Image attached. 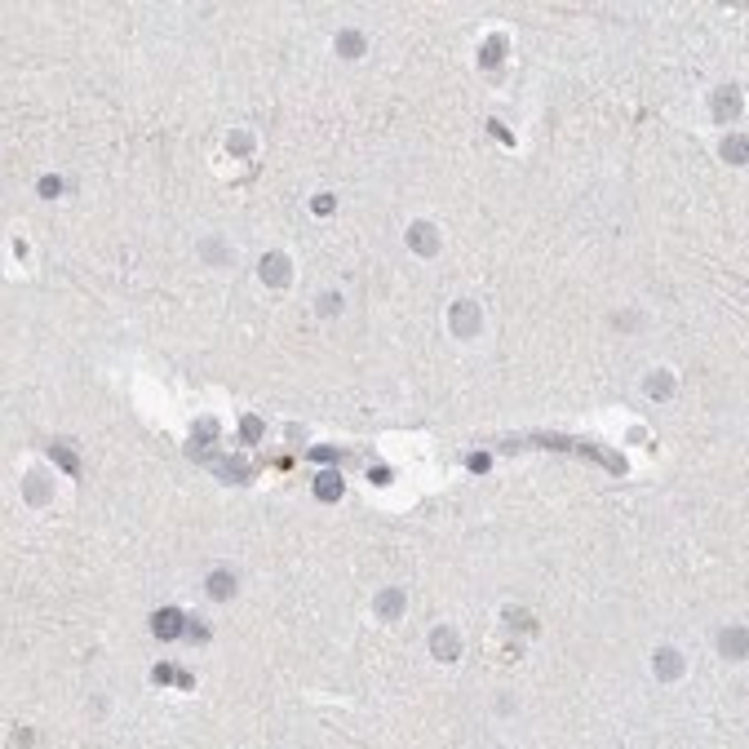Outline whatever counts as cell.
Returning <instances> with one entry per match:
<instances>
[{
	"instance_id": "6da1fadb",
	"label": "cell",
	"mask_w": 749,
	"mask_h": 749,
	"mask_svg": "<svg viewBox=\"0 0 749 749\" xmlns=\"http://www.w3.org/2000/svg\"><path fill=\"white\" fill-rule=\"evenodd\" d=\"M448 324H452V333L462 337V342H470V337H479V329H483V310L475 306V301H457Z\"/></svg>"
},
{
	"instance_id": "7a4b0ae2",
	"label": "cell",
	"mask_w": 749,
	"mask_h": 749,
	"mask_svg": "<svg viewBox=\"0 0 749 749\" xmlns=\"http://www.w3.org/2000/svg\"><path fill=\"white\" fill-rule=\"evenodd\" d=\"M151 634L164 638V643H168V638H182V634H187V616L178 612V608H160V612L151 616Z\"/></svg>"
},
{
	"instance_id": "3957f363",
	"label": "cell",
	"mask_w": 749,
	"mask_h": 749,
	"mask_svg": "<svg viewBox=\"0 0 749 749\" xmlns=\"http://www.w3.org/2000/svg\"><path fill=\"white\" fill-rule=\"evenodd\" d=\"M408 249L434 258V253H439V231H434L430 222H413V226H408Z\"/></svg>"
},
{
	"instance_id": "277c9868",
	"label": "cell",
	"mask_w": 749,
	"mask_h": 749,
	"mask_svg": "<svg viewBox=\"0 0 749 749\" xmlns=\"http://www.w3.org/2000/svg\"><path fill=\"white\" fill-rule=\"evenodd\" d=\"M430 652H434V661H457L462 656V638H457L448 625H439V630L430 634Z\"/></svg>"
},
{
	"instance_id": "5b68a950",
	"label": "cell",
	"mask_w": 749,
	"mask_h": 749,
	"mask_svg": "<svg viewBox=\"0 0 749 749\" xmlns=\"http://www.w3.org/2000/svg\"><path fill=\"white\" fill-rule=\"evenodd\" d=\"M404 608H408L404 590H381V594H377V616H381V621H400Z\"/></svg>"
},
{
	"instance_id": "8992f818",
	"label": "cell",
	"mask_w": 749,
	"mask_h": 749,
	"mask_svg": "<svg viewBox=\"0 0 749 749\" xmlns=\"http://www.w3.org/2000/svg\"><path fill=\"white\" fill-rule=\"evenodd\" d=\"M258 271H262V280L275 284V288H284V284H288V258H284V253H267Z\"/></svg>"
},
{
	"instance_id": "52a82bcc",
	"label": "cell",
	"mask_w": 749,
	"mask_h": 749,
	"mask_svg": "<svg viewBox=\"0 0 749 749\" xmlns=\"http://www.w3.org/2000/svg\"><path fill=\"white\" fill-rule=\"evenodd\" d=\"M736 111H741V93H736L732 84L714 89V120H732Z\"/></svg>"
},
{
	"instance_id": "ba28073f",
	"label": "cell",
	"mask_w": 749,
	"mask_h": 749,
	"mask_svg": "<svg viewBox=\"0 0 749 749\" xmlns=\"http://www.w3.org/2000/svg\"><path fill=\"white\" fill-rule=\"evenodd\" d=\"M683 674V656L674 647H661L656 652V679H679Z\"/></svg>"
},
{
	"instance_id": "9c48e42d",
	"label": "cell",
	"mask_w": 749,
	"mask_h": 749,
	"mask_svg": "<svg viewBox=\"0 0 749 749\" xmlns=\"http://www.w3.org/2000/svg\"><path fill=\"white\" fill-rule=\"evenodd\" d=\"M718 647H723V656H732V661H745V630H741V625H732V630H723Z\"/></svg>"
},
{
	"instance_id": "30bf717a",
	"label": "cell",
	"mask_w": 749,
	"mask_h": 749,
	"mask_svg": "<svg viewBox=\"0 0 749 749\" xmlns=\"http://www.w3.org/2000/svg\"><path fill=\"white\" fill-rule=\"evenodd\" d=\"M315 497L320 501H337V497H342V475H337V470H324V475L315 479Z\"/></svg>"
},
{
	"instance_id": "8fae6325",
	"label": "cell",
	"mask_w": 749,
	"mask_h": 749,
	"mask_svg": "<svg viewBox=\"0 0 749 749\" xmlns=\"http://www.w3.org/2000/svg\"><path fill=\"white\" fill-rule=\"evenodd\" d=\"M364 49H368V40L359 31H342V36H337V54H342V58H364Z\"/></svg>"
},
{
	"instance_id": "7c38bea8",
	"label": "cell",
	"mask_w": 749,
	"mask_h": 749,
	"mask_svg": "<svg viewBox=\"0 0 749 749\" xmlns=\"http://www.w3.org/2000/svg\"><path fill=\"white\" fill-rule=\"evenodd\" d=\"M209 594H213V599H231V594H235V576L226 572V567H217V572L209 576Z\"/></svg>"
},
{
	"instance_id": "4fadbf2b",
	"label": "cell",
	"mask_w": 749,
	"mask_h": 749,
	"mask_svg": "<svg viewBox=\"0 0 749 749\" xmlns=\"http://www.w3.org/2000/svg\"><path fill=\"white\" fill-rule=\"evenodd\" d=\"M501 54H505V36H488V40H483V49H479V63H483V67H497Z\"/></svg>"
},
{
	"instance_id": "5bb4252c",
	"label": "cell",
	"mask_w": 749,
	"mask_h": 749,
	"mask_svg": "<svg viewBox=\"0 0 749 749\" xmlns=\"http://www.w3.org/2000/svg\"><path fill=\"white\" fill-rule=\"evenodd\" d=\"M647 395H652V400H670V395H674L670 372H652V377H647Z\"/></svg>"
},
{
	"instance_id": "9a60e30c",
	"label": "cell",
	"mask_w": 749,
	"mask_h": 749,
	"mask_svg": "<svg viewBox=\"0 0 749 749\" xmlns=\"http://www.w3.org/2000/svg\"><path fill=\"white\" fill-rule=\"evenodd\" d=\"M723 160H727V164H745V138L741 134L723 138Z\"/></svg>"
},
{
	"instance_id": "2e32d148",
	"label": "cell",
	"mask_w": 749,
	"mask_h": 749,
	"mask_svg": "<svg viewBox=\"0 0 749 749\" xmlns=\"http://www.w3.org/2000/svg\"><path fill=\"white\" fill-rule=\"evenodd\" d=\"M54 462L63 466L67 475H76V470H80V462H76V457H71V448H67V443H58V448H54Z\"/></svg>"
},
{
	"instance_id": "e0dca14e",
	"label": "cell",
	"mask_w": 749,
	"mask_h": 749,
	"mask_svg": "<svg viewBox=\"0 0 749 749\" xmlns=\"http://www.w3.org/2000/svg\"><path fill=\"white\" fill-rule=\"evenodd\" d=\"M239 434H244V443H258V439H262V421H258V417H244Z\"/></svg>"
},
{
	"instance_id": "ac0fdd59",
	"label": "cell",
	"mask_w": 749,
	"mask_h": 749,
	"mask_svg": "<svg viewBox=\"0 0 749 749\" xmlns=\"http://www.w3.org/2000/svg\"><path fill=\"white\" fill-rule=\"evenodd\" d=\"M337 310H342V297H337V293H324V297H320V315H329V320H333Z\"/></svg>"
},
{
	"instance_id": "d6986e66",
	"label": "cell",
	"mask_w": 749,
	"mask_h": 749,
	"mask_svg": "<svg viewBox=\"0 0 749 749\" xmlns=\"http://www.w3.org/2000/svg\"><path fill=\"white\" fill-rule=\"evenodd\" d=\"M213 470L222 479H244V466H235V462H213Z\"/></svg>"
},
{
	"instance_id": "ffe728a7",
	"label": "cell",
	"mask_w": 749,
	"mask_h": 749,
	"mask_svg": "<svg viewBox=\"0 0 749 749\" xmlns=\"http://www.w3.org/2000/svg\"><path fill=\"white\" fill-rule=\"evenodd\" d=\"M40 196H45V200L63 196V178H40Z\"/></svg>"
},
{
	"instance_id": "44dd1931",
	"label": "cell",
	"mask_w": 749,
	"mask_h": 749,
	"mask_svg": "<svg viewBox=\"0 0 749 749\" xmlns=\"http://www.w3.org/2000/svg\"><path fill=\"white\" fill-rule=\"evenodd\" d=\"M310 209H315L320 217H329V213H333V196H329V191H324V196H315V200H310Z\"/></svg>"
},
{
	"instance_id": "7402d4cb",
	"label": "cell",
	"mask_w": 749,
	"mask_h": 749,
	"mask_svg": "<svg viewBox=\"0 0 749 749\" xmlns=\"http://www.w3.org/2000/svg\"><path fill=\"white\" fill-rule=\"evenodd\" d=\"M505 621H514L519 630H533V616H528V612H519V608H510V612H505Z\"/></svg>"
},
{
	"instance_id": "603a6c76",
	"label": "cell",
	"mask_w": 749,
	"mask_h": 749,
	"mask_svg": "<svg viewBox=\"0 0 749 749\" xmlns=\"http://www.w3.org/2000/svg\"><path fill=\"white\" fill-rule=\"evenodd\" d=\"M151 679H155V683H173V679H178V674H173V670H168V665H160V670H155V674H151Z\"/></svg>"
},
{
	"instance_id": "cb8c5ba5",
	"label": "cell",
	"mask_w": 749,
	"mask_h": 749,
	"mask_svg": "<svg viewBox=\"0 0 749 749\" xmlns=\"http://www.w3.org/2000/svg\"><path fill=\"white\" fill-rule=\"evenodd\" d=\"M310 457H315V462H333L337 448H310Z\"/></svg>"
},
{
	"instance_id": "d4e9b609",
	"label": "cell",
	"mask_w": 749,
	"mask_h": 749,
	"mask_svg": "<svg viewBox=\"0 0 749 749\" xmlns=\"http://www.w3.org/2000/svg\"><path fill=\"white\" fill-rule=\"evenodd\" d=\"M368 475H372V483H386V479H391V470H386V466H372Z\"/></svg>"
},
{
	"instance_id": "484cf974",
	"label": "cell",
	"mask_w": 749,
	"mask_h": 749,
	"mask_svg": "<svg viewBox=\"0 0 749 749\" xmlns=\"http://www.w3.org/2000/svg\"><path fill=\"white\" fill-rule=\"evenodd\" d=\"M231 151L244 155V151H249V138H244V134H235V138H231Z\"/></svg>"
},
{
	"instance_id": "4316f807",
	"label": "cell",
	"mask_w": 749,
	"mask_h": 749,
	"mask_svg": "<svg viewBox=\"0 0 749 749\" xmlns=\"http://www.w3.org/2000/svg\"><path fill=\"white\" fill-rule=\"evenodd\" d=\"M191 638H209V630H204V621H191V630H187Z\"/></svg>"
}]
</instances>
